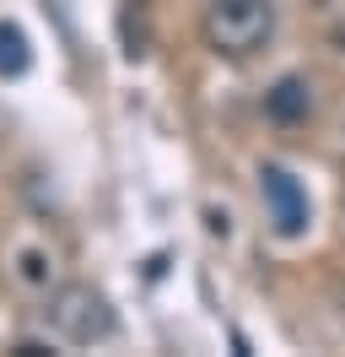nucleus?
Wrapping results in <instances>:
<instances>
[{
    "label": "nucleus",
    "instance_id": "1",
    "mask_svg": "<svg viewBox=\"0 0 345 357\" xmlns=\"http://www.w3.org/2000/svg\"><path fill=\"white\" fill-rule=\"evenodd\" d=\"M200 38L221 60H254L275 38V0H205Z\"/></svg>",
    "mask_w": 345,
    "mask_h": 357
},
{
    "label": "nucleus",
    "instance_id": "6",
    "mask_svg": "<svg viewBox=\"0 0 345 357\" xmlns=\"http://www.w3.org/2000/svg\"><path fill=\"white\" fill-rule=\"evenodd\" d=\"M313 22H319L323 44L345 54V0H313Z\"/></svg>",
    "mask_w": 345,
    "mask_h": 357
},
{
    "label": "nucleus",
    "instance_id": "5",
    "mask_svg": "<svg viewBox=\"0 0 345 357\" xmlns=\"http://www.w3.org/2000/svg\"><path fill=\"white\" fill-rule=\"evenodd\" d=\"M27 66H33L27 33L17 22H0V76H27Z\"/></svg>",
    "mask_w": 345,
    "mask_h": 357
},
{
    "label": "nucleus",
    "instance_id": "3",
    "mask_svg": "<svg viewBox=\"0 0 345 357\" xmlns=\"http://www.w3.org/2000/svg\"><path fill=\"white\" fill-rule=\"evenodd\" d=\"M259 190H264V206H270V222H275L280 238H297L302 227H307V195H302V184L286 168H264L259 174Z\"/></svg>",
    "mask_w": 345,
    "mask_h": 357
},
{
    "label": "nucleus",
    "instance_id": "7",
    "mask_svg": "<svg viewBox=\"0 0 345 357\" xmlns=\"http://www.w3.org/2000/svg\"><path fill=\"white\" fill-rule=\"evenodd\" d=\"M17 357H49V347H38V341H22Z\"/></svg>",
    "mask_w": 345,
    "mask_h": 357
},
{
    "label": "nucleus",
    "instance_id": "4",
    "mask_svg": "<svg viewBox=\"0 0 345 357\" xmlns=\"http://www.w3.org/2000/svg\"><path fill=\"white\" fill-rule=\"evenodd\" d=\"M264 114L275 119V125H302L307 114H313V92L302 76H280L275 87L264 92Z\"/></svg>",
    "mask_w": 345,
    "mask_h": 357
},
{
    "label": "nucleus",
    "instance_id": "2",
    "mask_svg": "<svg viewBox=\"0 0 345 357\" xmlns=\"http://www.w3.org/2000/svg\"><path fill=\"white\" fill-rule=\"evenodd\" d=\"M49 319L65 341L76 347H92V341H108L113 335V303L92 282H65L54 298H49Z\"/></svg>",
    "mask_w": 345,
    "mask_h": 357
}]
</instances>
